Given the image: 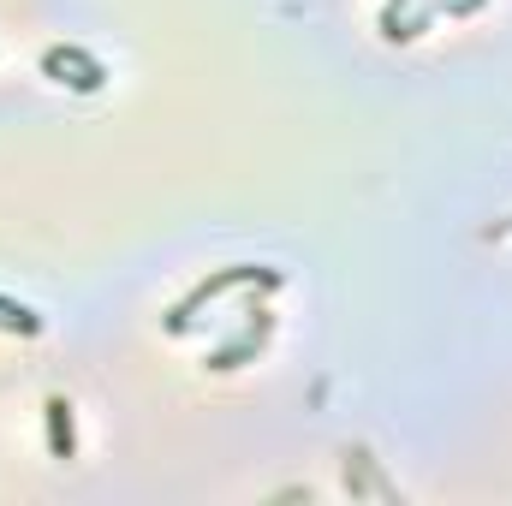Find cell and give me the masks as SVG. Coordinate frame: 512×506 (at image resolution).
Returning a JSON list of instances; mask_svg holds the SVG:
<instances>
[{
    "instance_id": "cell-1",
    "label": "cell",
    "mask_w": 512,
    "mask_h": 506,
    "mask_svg": "<svg viewBox=\"0 0 512 506\" xmlns=\"http://www.w3.org/2000/svg\"><path fill=\"white\" fill-rule=\"evenodd\" d=\"M239 280H262V286H280V274H274V268H251V262H239V268H221V274H209L203 286H191V298H179V304H173L167 328H173V334H185V328H191V316H197V310H203V304H209L215 292H227V286H239Z\"/></svg>"
},
{
    "instance_id": "cell-2",
    "label": "cell",
    "mask_w": 512,
    "mask_h": 506,
    "mask_svg": "<svg viewBox=\"0 0 512 506\" xmlns=\"http://www.w3.org/2000/svg\"><path fill=\"white\" fill-rule=\"evenodd\" d=\"M42 72L60 78V84H72V90H84V96L102 90V78H108L102 60H90L84 48H48V54H42Z\"/></svg>"
},
{
    "instance_id": "cell-3",
    "label": "cell",
    "mask_w": 512,
    "mask_h": 506,
    "mask_svg": "<svg viewBox=\"0 0 512 506\" xmlns=\"http://www.w3.org/2000/svg\"><path fill=\"white\" fill-rule=\"evenodd\" d=\"M262 340H268V316L256 310V322H245V328H239L221 352H209V370H239V358H251Z\"/></svg>"
},
{
    "instance_id": "cell-4",
    "label": "cell",
    "mask_w": 512,
    "mask_h": 506,
    "mask_svg": "<svg viewBox=\"0 0 512 506\" xmlns=\"http://www.w3.org/2000/svg\"><path fill=\"white\" fill-rule=\"evenodd\" d=\"M42 411H48V453H54V459H72V453H78V435H72V405H66V399H48Z\"/></svg>"
},
{
    "instance_id": "cell-5",
    "label": "cell",
    "mask_w": 512,
    "mask_h": 506,
    "mask_svg": "<svg viewBox=\"0 0 512 506\" xmlns=\"http://www.w3.org/2000/svg\"><path fill=\"white\" fill-rule=\"evenodd\" d=\"M0 328H6V334H42V316H36L30 304H18V298L0 292Z\"/></svg>"
},
{
    "instance_id": "cell-6",
    "label": "cell",
    "mask_w": 512,
    "mask_h": 506,
    "mask_svg": "<svg viewBox=\"0 0 512 506\" xmlns=\"http://www.w3.org/2000/svg\"><path fill=\"white\" fill-rule=\"evenodd\" d=\"M393 6H399V0H393Z\"/></svg>"
}]
</instances>
